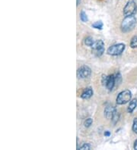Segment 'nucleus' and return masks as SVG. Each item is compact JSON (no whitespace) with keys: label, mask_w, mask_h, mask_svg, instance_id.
I'll return each mask as SVG.
<instances>
[{"label":"nucleus","mask_w":137,"mask_h":150,"mask_svg":"<svg viewBox=\"0 0 137 150\" xmlns=\"http://www.w3.org/2000/svg\"><path fill=\"white\" fill-rule=\"evenodd\" d=\"M79 149H87L89 150L90 149V145L88 144V143H84V144L81 146L79 147Z\"/></svg>","instance_id":"a211bd4d"},{"label":"nucleus","mask_w":137,"mask_h":150,"mask_svg":"<svg viewBox=\"0 0 137 150\" xmlns=\"http://www.w3.org/2000/svg\"><path fill=\"white\" fill-rule=\"evenodd\" d=\"M137 11V5L133 0H130L126 3L123 8V15L125 16H133Z\"/></svg>","instance_id":"20e7f679"},{"label":"nucleus","mask_w":137,"mask_h":150,"mask_svg":"<svg viewBox=\"0 0 137 150\" xmlns=\"http://www.w3.org/2000/svg\"><path fill=\"white\" fill-rule=\"evenodd\" d=\"M104 136H105V137H110V133L107 130V131L104 132Z\"/></svg>","instance_id":"6ab92c4d"},{"label":"nucleus","mask_w":137,"mask_h":150,"mask_svg":"<svg viewBox=\"0 0 137 150\" xmlns=\"http://www.w3.org/2000/svg\"><path fill=\"white\" fill-rule=\"evenodd\" d=\"M136 24V19L133 15L126 16L121 23V30L123 33L131 31L135 28Z\"/></svg>","instance_id":"f257e3e1"},{"label":"nucleus","mask_w":137,"mask_h":150,"mask_svg":"<svg viewBox=\"0 0 137 150\" xmlns=\"http://www.w3.org/2000/svg\"><path fill=\"white\" fill-rule=\"evenodd\" d=\"M81 3V0H77V6H79V4Z\"/></svg>","instance_id":"412c9836"},{"label":"nucleus","mask_w":137,"mask_h":150,"mask_svg":"<svg viewBox=\"0 0 137 150\" xmlns=\"http://www.w3.org/2000/svg\"><path fill=\"white\" fill-rule=\"evenodd\" d=\"M94 43H95V42H94V40L93 38L91 37H86L85 40V45H87L88 46H92L94 45Z\"/></svg>","instance_id":"9b49d317"},{"label":"nucleus","mask_w":137,"mask_h":150,"mask_svg":"<svg viewBox=\"0 0 137 150\" xmlns=\"http://www.w3.org/2000/svg\"><path fill=\"white\" fill-rule=\"evenodd\" d=\"M115 111L116 108L114 107L111 106V105H108L104 109V115L108 119H111Z\"/></svg>","instance_id":"6e6552de"},{"label":"nucleus","mask_w":137,"mask_h":150,"mask_svg":"<svg viewBox=\"0 0 137 150\" xmlns=\"http://www.w3.org/2000/svg\"><path fill=\"white\" fill-rule=\"evenodd\" d=\"M119 117H120V116H119L118 112H117V110H116L115 112L113 113V117H112V118H111V121H112V122H113V125H116V124H117V122L118 121V120H119Z\"/></svg>","instance_id":"f8f14e48"},{"label":"nucleus","mask_w":137,"mask_h":150,"mask_svg":"<svg viewBox=\"0 0 137 150\" xmlns=\"http://www.w3.org/2000/svg\"><path fill=\"white\" fill-rule=\"evenodd\" d=\"M116 83V77H114V75H109L108 76V79H107V82L106 84H105V86L107 87L108 90H113V86L115 85Z\"/></svg>","instance_id":"0eeeda50"},{"label":"nucleus","mask_w":137,"mask_h":150,"mask_svg":"<svg viewBox=\"0 0 137 150\" xmlns=\"http://www.w3.org/2000/svg\"><path fill=\"white\" fill-rule=\"evenodd\" d=\"M80 19L83 22H86L88 21V16H87V15L85 14V12L84 11H82L80 13Z\"/></svg>","instance_id":"2eb2a0df"},{"label":"nucleus","mask_w":137,"mask_h":150,"mask_svg":"<svg viewBox=\"0 0 137 150\" xmlns=\"http://www.w3.org/2000/svg\"><path fill=\"white\" fill-rule=\"evenodd\" d=\"M132 130L134 133L137 134V117L134 118L133 123V127H132Z\"/></svg>","instance_id":"dca6fc26"},{"label":"nucleus","mask_w":137,"mask_h":150,"mask_svg":"<svg viewBox=\"0 0 137 150\" xmlns=\"http://www.w3.org/2000/svg\"><path fill=\"white\" fill-rule=\"evenodd\" d=\"M132 93L130 90H125L121 92L117 97V103L118 105H124L131 100Z\"/></svg>","instance_id":"f03ea898"},{"label":"nucleus","mask_w":137,"mask_h":150,"mask_svg":"<svg viewBox=\"0 0 137 150\" xmlns=\"http://www.w3.org/2000/svg\"><path fill=\"white\" fill-rule=\"evenodd\" d=\"M92 123H93V120H92L91 118H88V119H86L85 121L84 125L85 127H89L92 125Z\"/></svg>","instance_id":"f3484780"},{"label":"nucleus","mask_w":137,"mask_h":150,"mask_svg":"<svg viewBox=\"0 0 137 150\" xmlns=\"http://www.w3.org/2000/svg\"><path fill=\"white\" fill-rule=\"evenodd\" d=\"M130 47L134 49V48H137V37L135 36L131 39L130 41Z\"/></svg>","instance_id":"ddd939ff"},{"label":"nucleus","mask_w":137,"mask_h":150,"mask_svg":"<svg viewBox=\"0 0 137 150\" xmlns=\"http://www.w3.org/2000/svg\"><path fill=\"white\" fill-rule=\"evenodd\" d=\"M125 48H126V46L123 43L115 44V45H113L108 48V54L110 55H113V56L120 55L123 52Z\"/></svg>","instance_id":"7ed1b4c3"},{"label":"nucleus","mask_w":137,"mask_h":150,"mask_svg":"<svg viewBox=\"0 0 137 150\" xmlns=\"http://www.w3.org/2000/svg\"><path fill=\"white\" fill-rule=\"evenodd\" d=\"M93 90L91 89V87H88L85 89V90L83 91V93L81 95V97H82V99H90L92 96H93Z\"/></svg>","instance_id":"1a4fd4ad"},{"label":"nucleus","mask_w":137,"mask_h":150,"mask_svg":"<svg viewBox=\"0 0 137 150\" xmlns=\"http://www.w3.org/2000/svg\"><path fill=\"white\" fill-rule=\"evenodd\" d=\"M133 148L137 150V139L135 141V143H134V146H133Z\"/></svg>","instance_id":"aec40b11"},{"label":"nucleus","mask_w":137,"mask_h":150,"mask_svg":"<svg viewBox=\"0 0 137 150\" xmlns=\"http://www.w3.org/2000/svg\"><path fill=\"white\" fill-rule=\"evenodd\" d=\"M91 70L89 67L88 66L84 65L81 67L78 71H77V77L79 78L84 79L87 78L91 75Z\"/></svg>","instance_id":"423d86ee"},{"label":"nucleus","mask_w":137,"mask_h":150,"mask_svg":"<svg viewBox=\"0 0 137 150\" xmlns=\"http://www.w3.org/2000/svg\"><path fill=\"white\" fill-rule=\"evenodd\" d=\"M92 27L95 29H98V30H101L103 28V23L101 21H97L92 24Z\"/></svg>","instance_id":"4468645a"},{"label":"nucleus","mask_w":137,"mask_h":150,"mask_svg":"<svg viewBox=\"0 0 137 150\" xmlns=\"http://www.w3.org/2000/svg\"><path fill=\"white\" fill-rule=\"evenodd\" d=\"M92 53L97 57H100L104 54V43L101 40H97L95 42L94 45L92 46Z\"/></svg>","instance_id":"39448f33"},{"label":"nucleus","mask_w":137,"mask_h":150,"mask_svg":"<svg viewBox=\"0 0 137 150\" xmlns=\"http://www.w3.org/2000/svg\"><path fill=\"white\" fill-rule=\"evenodd\" d=\"M137 106V99H133L132 101H130V105H129V106H128L127 108V111L129 113H133L135 108H136Z\"/></svg>","instance_id":"9d476101"}]
</instances>
